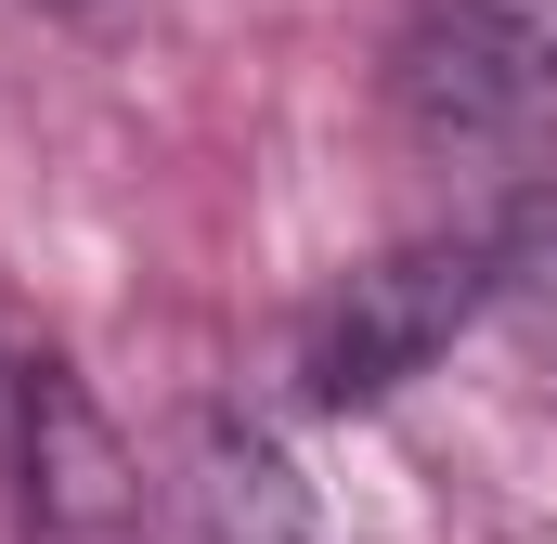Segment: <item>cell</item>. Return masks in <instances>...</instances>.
I'll use <instances>...</instances> for the list:
<instances>
[{"label":"cell","instance_id":"6da1fadb","mask_svg":"<svg viewBox=\"0 0 557 544\" xmlns=\"http://www.w3.org/2000/svg\"><path fill=\"white\" fill-rule=\"evenodd\" d=\"M493 285H506V247H493V234H428V247L363 260L324 298L311 350H298L311 403H389L403 376H428V363L467 337V311H480Z\"/></svg>","mask_w":557,"mask_h":544},{"label":"cell","instance_id":"3957f363","mask_svg":"<svg viewBox=\"0 0 557 544\" xmlns=\"http://www.w3.org/2000/svg\"><path fill=\"white\" fill-rule=\"evenodd\" d=\"M26 532L39 544H143V480L65 363H26Z\"/></svg>","mask_w":557,"mask_h":544},{"label":"cell","instance_id":"277c9868","mask_svg":"<svg viewBox=\"0 0 557 544\" xmlns=\"http://www.w3.org/2000/svg\"><path fill=\"white\" fill-rule=\"evenodd\" d=\"M195 544H324L298 467H285L260 428H208L195 441Z\"/></svg>","mask_w":557,"mask_h":544},{"label":"cell","instance_id":"7a4b0ae2","mask_svg":"<svg viewBox=\"0 0 557 544\" xmlns=\"http://www.w3.org/2000/svg\"><path fill=\"white\" fill-rule=\"evenodd\" d=\"M389 78L441 143L532 131V118H557V0H416Z\"/></svg>","mask_w":557,"mask_h":544}]
</instances>
